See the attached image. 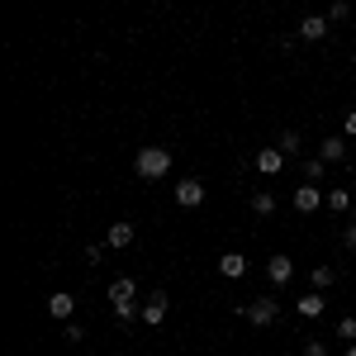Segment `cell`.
I'll return each instance as SVG.
<instances>
[{"label": "cell", "mask_w": 356, "mask_h": 356, "mask_svg": "<svg viewBox=\"0 0 356 356\" xmlns=\"http://www.w3.org/2000/svg\"><path fill=\"white\" fill-rule=\"evenodd\" d=\"M134 171L143 181H162L166 171H171V152H166V147H143L134 157Z\"/></svg>", "instance_id": "cell-1"}, {"label": "cell", "mask_w": 356, "mask_h": 356, "mask_svg": "<svg viewBox=\"0 0 356 356\" xmlns=\"http://www.w3.org/2000/svg\"><path fill=\"white\" fill-rule=\"evenodd\" d=\"M243 318L252 323V328H275V318H280V304H275V295H257L252 304H243Z\"/></svg>", "instance_id": "cell-2"}, {"label": "cell", "mask_w": 356, "mask_h": 356, "mask_svg": "<svg viewBox=\"0 0 356 356\" xmlns=\"http://www.w3.org/2000/svg\"><path fill=\"white\" fill-rule=\"evenodd\" d=\"M328 29H332V19H328V15H304L295 33H300L304 43H323V38H328Z\"/></svg>", "instance_id": "cell-3"}, {"label": "cell", "mask_w": 356, "mask_h": 356, "mask_svg": "<svg viewBox=\"0 0 356 356\" xmlns=\"http://www.w3.org/2000/svg\"><path fill=\"white\" fill-rule=\"evenodd\" d=\"M176 204L181 209H200L204 204V181H176Z\"/></svg>", "instance_id": "cell-4"}, {"label": "cell", "mask_w": 356, "mask_h": 356, "mask_svg": "<svg viewBox=\"0 0 356 356\" xmlns=\"http://www.w3.org/2000/svg\"><path fill=\"white\" fill-rule=\"evenodd\" d=\"M314 209H323V191L314 181H304L300 191H295V214H314Z\"/></svg>", "instance_id": "cell-5"}, {"label": "cell", "mask_w": 356, "mask_h": 356, "mask_svg": "<svg viewBox=\"0 0 356 356\" xmlns=\"http://www.w3.org/2000/svg\"><path fill=\"white\" fill-rule=\"evenodd\" d=\"M166 309H171V300H166L162 290H157V295H147V300H143V323H147V328L166 323Z\"/></svg>", "instance_id": "cell-6"}, {"label": "cell", "mask_w": 356, "mask_h": 356, "mask_svg": "<svg viewBox=\"0 0 356 356\" xmlns=\"http://www.w3.org/2000/svg\"><path fill=\"white\" fill-rule=\"evenodd\" d=\"M219 275H223V280H243V275H247V257H243V252H223V257H219Z\"/></svg>", "instance_id": "cell-7"}, {"label": "cell", "mask_w": 356, "mask_h": 356, "mask_svg": "<svg viewBox=\"0 0 356 356\" xmlns=\"http://www.w3.org/2000/svg\"><path fill=\"white\" fill-rule=\"evenodd\" d=\"M48 314H53L57 323H72V314H76V295H48Z\"/></svg>", "instance_id": "cell-8"}, {"label": "cell", "mask_w": 356, "mask_h": 356, "mask_svg": "<svg viewBox=\"0 0 356 356\" xmlns=\"http://www.w3.org/2000/svg\"><path fill=\"white\" fill-rule=\"evenodd\" d=\"M280 166H285V152H280V147H261V152H257V171H261V176H280Z\"/></svg>", "instance_id": "cell-9"}, {"label": "cell", "mask_w": 356, "mask_h": 356, "mask_svg": "<svg viewBox=\"0 0 356 356\" xmlns=\"http://www.w3.org/2000/svg\"><path fill=\"white\" fill-rule=\"evenodd\" d=\"M105 243H110L114 252H124V247H134V223H129V219L110 223V233H105Z\"/></svg>", "instance_id": "cell-10"}, {"label": "cell", "mask_w": 356, "mask_h": 356, "mask_svg": "<svg viewBox=\"0 0 356 356\" xmlns=\"http://www.w3.org/2000/svg\"><path fill=\"white\" fill-rule=\"evenodd\" d=\"M266 275H271V285L280 290V285H290V275H295V261H290V257H271V261H266Z\"/></svg>", "instance_id": "cell-11"}, {"label": "cell", "mask_w": 356, "mask_h": 356, "mask_svg": "<svg viewBox=\"0 0 356 356\" xmlns=\"http://www.w3.org/2000/svg\"><path fill=\"white\" fill-rule=\"evenodd\" d=\"M105 300H110V304H129V300H138V285L129 280V275H119V280H110Z\"/></svg>", "instance_id": "cell-12"}, {"label": "cell", "mask_w": 356, "mask_h": 356, "mask_svg": "<svg viewBox=\"0 0 356 356\" xmlns=\"http://www.w3.org/2000/svg\"><path fill=\"white\" fill-rule=\"evenodd\" d=\"M318 157H323V162H347V138H323V143H318Z\"/></svg>", "instance_id": "cell-13"}, {"label": "cell", "mask_w": 356, "mask_h": 356, "mask_svg": "<svg viewBox=\"0 0 356 356\" xmlns=\"http://www.w3.org/2000/svg\"><path fill=\"white\" fill-rule=\"evenodd\" d=\"M323 204H328L332 214H347V209H352L356 200H352V191H342V186H332V191L323 195Z\"/></svg>", "instance_id": "cell-14"}, {"label": "cell", "mask_w": 356, "mask_h": 356, "mask_svg": "<svg viewBox=\"0 0 356 356\" xmlns=\"http://www.w3.org/2000/svg\"><path fill=\"white\" fill-rule=\"evenodd\" d=\"M295 309H300V318H318V314L328 309V300H323V295H300Z\"/></svg>", "instance_id": "cell-15"}, {"label": "cell", "mask_w": 356, "mask_h": 356, "mask_svg": "<svg viewBox=\"0 0 356 356\" xmlns=\"http://www.w3.org/2000/svg\"><path fill=\"white\" fill-rule=\"evenodd\" d=\"M275 147H280L285 157H300V152H304V138H300V129H285V134L275 138Z\"/></svg>", "instance_id": "cell-16"}, {"label": "cell", "mask_w": 356, "mask_h": 356, "mask_svg": "<svg viewBox=\"0 0 356 356\" xmlns=\"http://www.w3.org/2000/svg\"><path fill=\"white\" fill-rule=\"evenodd\" d=\"M114 318H119V323L129 328V323H138V318H143V304H138V300H129V304H114Z\"/></svg>", "instance_id": "cell-17"}, {"label": "cell", "mask_w": 356, "mask_h": 356, "mask_svg": "<svg viewBox=\"0 0 356 356\" xmlns=\"http://www.w3.org/2000/svg\"><path fill=\"white\" fill-rule=\"evenodd\" d=\"M252 214L271 219V214H275V195H271V191H257V195H252Z\"/></svg>", "instance_id": "cell-18"}, {"label": "cell", "mask_w": 356, "mask_h": 356, "mask_svg": "<svg viewBox=\"0 0 356 356\" xmlns=\"http://www.w3.org/2000/svg\"><path fill=\"white\" fill-rule=\"evenodd\" d=\"M328 19H332V24H352L356 15H352V5H347V0H332V10H328Z\"/></svg>", "instance_id": "cell-19"}, {"label": "cell", "mask_w": 356, "mask_h": 356, "mask_svg": "<svg viewBox=\"0 0 356 356\" xmlns=\"http://www.w3.org/2000/svg\"><path fill=\"white\" fill-rule=\"evenodd\" d=\"M323 176H328V162L323 157H309L304 162V181H323Z\"/></svg>", "instance_id": "cell-20"}, {"label": "cell", "mask_w": 356, "mask_h": 356, "mask_svg": "<svg viewBox=\"0 0 356 356\" xmlns=\"http://www.w3.org/2000/svg\"><path fill=\"white\" fill-rule=\"evenodd\" d=\"M337 342H356V318H352V314L337 318Z\"/></svg>", "instance_id": "cell-21"}, {"label": "cell", "mask_w": 356, "mask_h": 356, "mask_svg": "<svg viewBox=\"0 0 356 356\" xmlns=\"http://www.w3.org/2000/svg\"><path fill=\"white\" fill-rule=\"evenodd\" d=\"M332 280H337V271H332V266H314V290H328Z\"/></svg>", "instance_id": "cell-22"}, {"label": "cell", "mask_w": 356, "mask_h": 356, "mask_svg": "<svg viewBox=\"0 0 356 356\" xmlns=\"http://www.w3.org/2000/svg\"><path fill=\"white\" fill-rule=\"evenodd\" d=\"M86 261H90V266H100V261H105V247L90 243V247H86Z\"/></svg>", "instance_id": "cell-23"}, {"label": "cell", "mask_w": 356, "mask_h": 356, "mask_svg": "<svg viewBox=\"0 0 356 356\" xmlns=\"http://www.w3.org/2000/svg\"><path fill=\"white\" fill-rule=\"evenodd\" d=\"M62 337H67V342H81L86 328H81V323H67V328H62Z\"/></svg>", "instance_id": "cell-24"}, {"label": "cell", "mask_w": 356, "mask_h": 356, "mask_svg": "<svg viewBox=\"0 0 356 356\" xmlns=\"http://www.w3.org/2000/svg\"><path fill=\"white\" fill-rule=\"evenodd\" d=\"M304 356H328V347H323V342L314 337V342H304Z\"/></svg>", "instance_id": "cell-25"}, {"label": "cell", "mask_w": 356, "mask_h": 356, "mask_svg": "<svg viewBox=\"0 0 356 356\" xmlns=\"http://www.w3.org/2000/svg\"><path fill=\"white\" fill-rule=\"evenodd\" d=\"M342 243H347V247H352V252H356V219L347 223V228H342Z\"/></svg>", "instance_id": "cell-26"}, {"label": "cell", "mask_w": 356, "mask_h": 356, "mask_svg": "<svg viewBox=\"0 0 356 356\" xmlns=\"http://www.w3.org/2000/svg\"><path fill=\"white\" fill-rule=\"evenodd\" d=\"M342 134H347V138H356V110L347 114V124H342Z\"/></svg>", "instance_id": "cell-27"}, {"label": "cell", "mask_w": 356, "mask_h": 356, "mask_svg": "<svg viewBox=\"0 0 356 356\" xmlns=\"http://www.w3.org/2000/svg\"><path fill=\"white\" fill-rule=\"evenodd\" d=\"M347 356H356V342H347Z\"/></svg>", "instance_id": "cell-28"}, {"label": "cell", "mask_w": 356, "mask_h": 356, "mask_svg": "<svg viewBox=\"0 0 356 356\" xmlns=\"http://www.w3.org/2000/svg\"><path fill=\"white\" fill-rule=\"evenodd\" d=\"M352 62H356V53H352Z\"/></svg>", "instance_id": "cell-29"}, {"label": "cell", "mask_w": 356, "mask_h": 356, "mask_svg": "<svg viewBox=\"0 0 356 356\" xmlns=\"http://www.w3.org/2000/svg\"><path fill=\"white\" fill-rule=\"evenodd\" d=\"M352 200H356V191H352Z\"/></svg>", "instance_id": "cell-30"}, {"label": "cell", "mask_w": 356, "mask_h": 356, "mask_svg": "<svg viewBox=\"0 0 356 356\" xmlns=\"http://www.w3.org/2000/svg\"><path fill=\"white\" fill-rule=\"evenodd\" d=\"M352 29H356V19H352Z\"/></svg>", "instance_id": "cell-31"}]
</instances>
